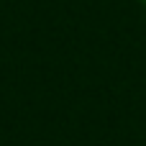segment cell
I'll return each mask as SVG.
<instances>
[{"instance_id":"cell-1","label":"cell","mask_w":146,"mask_h":146,"mask_svg":"<svg viewBox=\"0 0 146 146\" xmlns=\"http://www.w3.org/2000/svg\"><path fill=\"white\" fill-rule=\"evenodd\" d=\"M139 3H144V5H146V0H139Z\"/></svg>"}]
</instances>
